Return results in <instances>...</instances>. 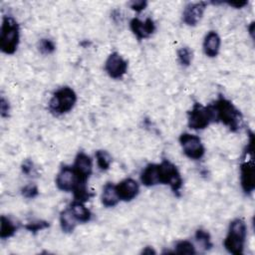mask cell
Listing matches in <instances>:
<instances>
[{"label":"cell","mask_w":255,"mask_h":255,"mask_svg":"<svg viewBox=\"0 0 255 255\" xmlns=\"http://www.w3.org/2000/svg\"><path fill=\"white\" fill-rule=\"evenodd\" d=\"M141 253L142 254H155V251L151 248V247H149V246H147V247H145L142 251H141Z\"/></svg>","instance_id":"cell-33"},{"label":"cell","mask_w":255,"mask_h":255,"mask_svg":"<svg viewBox=\"0 0 255 255\" xmlns=\"http://www.w3.org/2000/svg\"><path fill=\"white\" fill-rule=\"evenodd\" d=\"M69 209L71 210L72 214L75 216V218L77 219L78 222L87 223L92 219V215H93L92 212L90 211V209H88L84 205V202H82V201L74 200L70 204Z\"/></svg>","instance_id":"cell-17"},{"label":"cell","mask_w":255,"mask_h":255,"mask_svg":"<svg viewBox=\"0 0 255 255\" xmlns=\"http://www.w3.org/2000/svg\"><path fill=\"white\" fill-rule=\"evenodd\" d=\"M50 226V223L48 221L45 220H35V221H31L27 224L24 225V228L32 233H37L43 229H46Z\"/></svg>","instance_id":"cell-26"},{"label":"cell","mask_w":255,"mask_h":255,"mask_svg":"<svg viewBox=\"0 0 255 255\" xmlns=\"http://www.w3.org/2000/svg\"><path fill=\"white\" fill-rule=\"evenodd\" d=\"M246 235L247 227L245 222L240 218L232 220L229 225L227 236L223 241L224 248L234 255L243 254Z\"/></svg>","instance_id":"cell-4"},{"label":"cell","mask_w":255,"mask_h":255,"mask_svg":"<svg viewBox=\"0 0 255 255\" xmlns=\"http://www.w3.org/2000/svg\"><path fill=\"white\" fill-rule=\"evenodd\" d=\"M105 71L112 79H122L128 71V62L118 52H113L106 60Z\"/></svg>","instance_id":"cell-9"},{"label":"cell","mask_w":255,"mask_h":255,"mask_svg":"<svg viewBox=\"0 0 255 255\" xmlns=\"http://www.w3.org/2000/svg\"><path fill=\"white\" fill-rule=\"evenodd\" d=\"M77 219L72 214L71 210L69 208L63 210L60 213V226L63 232L65 233H71L75 230L77 226Z\"/></svg>","instance_id":"cell-20"},{"label":"cell","mask_w":255,"mask_h":255,"mask_svg":"<svg viewBox=\"0 0 255 255\" xmlns=\"http://www.w3.org/2000/svg\"><path fill=\"white\" fill-rule=\"evenodd\" d=\"M221 45V40L219 35L214 32H208L203 40V51L204 54L209 58H214L218 55Z\"/></svg>","instance_id":"cell-15"},{"label":"cell","mask_w":255,"mask_h":255,"mask_svg":"<svg viewBox=\"0 0 255 255\" xmlns=\"http://www.w3.org/2000/svg\"><path fill=\"white\" fill-rule=\"evenodd\" d=\"M111 15H112L113 20H114L116 23H122V21H123V15H122V12H121L120 10H114Z\"/></svg>","instance_id":"cell-32"},{"label":"cell","mask_w":255,"mask_h":255,"mask_svg":"<svg viewBox=\"0 0 255 255\" xmlns=\"http://www.w3.org/2000/svg\"><path fill=\"white\" fill-rule=\"evenodd\" d=\"M78 184L79 180L73 166L63 165L56 177L57 187L65 192H73Z\"/></svg>","instance_id":"cell-10"},{"label":"cell","mask_w":255,"mask_h":255,"mask_svg":"<svg viewBox=\"0 0 255 255\" xmlns=\"http://www.w3.org/2000/svg\"><path fill=\"white\" fill-rule=\"evenodd\" d=\"M128 5L133 11L140 12L146 8L147 2L145 0H133V1H130Z\"/></svg>","instance_id":"cell-29"},{"label":"cell","mask_w":255,"mask_h":255,"mask_svg":"<svg viewBox=\"0 0 255 255\" xmlns=\"http://www.w3.org/2000/svg\"><path fill=\"white\" fill-rule=\"evenodd\" d=\"M33 168H34V163L31 159L27 158V159L23 160V162L21 164V170L25 175L31 174V172L33 171Z\"/></svg>","instance_id":"cell-30"},{"label":"cell","mask_w":255,"mask_h":255,"mask_svg":"<svg viewBox=\"0 0 255 255\" xmlns=\"http://www.w3.org/2000/svg\"><path fill=\"white\" fill-rule=\"evenodd\" d=\"M95 156H96L97 164L102 171H106L110 168L111 163H112V156L110 155V153L108 151L99 149L96 151Z\"/></svg>","instance_id":"cell-21"},{"label":"cell","mask_w":255,"mask_h":255,"mask_svg":"<svg viewBox=\"0 0 255 255\" xmlns=\"http://www.w3.org/2000/svg\"><path fill=\"white\" fill-rule=\"evenodd\" d=\"M10 113V104L3 96L0 99V116L2 118H8Z\"/></svg>","instance_id":"cell-28"},{"label":"cell","mask_w":255,"mask_h":255,"mask_svg":"<svg viewBox=\"0 0 255 255\" xmlns=\"http://www.w3.org/2000/svg\"><path fill=\"white\" fill-rule=\"evenodd\" d=\"M254 135L253 132L249 134V140L244 150L243 159L240 164V183L245 194H251L255 188V169H254V155H253Z\"/></svg>","instance_id":"cell-2"},{"label":"cell","mask_w":255,"mask_h":255,"mask_svg":"<svg viewBox=\"0 0 255 255\" xmlns=\"http://www.w3.org/2000/svg\"><path fill=\"white\" fill-rule=\"evenodd\" d=\"M173 253L193 255L196 253V251H195V247L192 242H190L188 240H181L175 244Z\"/></svg>","instance_id":"cell-23"},{"label":"cell","mask_w":255,"mask_h":255,"mask_svg":"<svg viewBox=\"0 0 255 255\" xmlns=\"http://www.w3.org/2000/svg\"><path fill=\"white\" fill-rule=\"evenodd\" d=\"M212 4H221V3H226L227 5L234 7V8H243L244 6H246L248 4V1H226V2H211Z\"/></svg>","instance_id":"cell-31"},{"label":"cell","mask_w":255,"mask_h":255,"mask_svg":"<svg viewBox=\"0 0 255 255\" xmlns=\"http://www.w3.org/2000/svg\"><path fill=\"white\" fill-rule=\"evenodd\" d=\"M253 28H254V23H253V22H252V23H251V24H250V26H249V27H248V30H249V33H250V35H251V36H252V37H253V32H254V29H253Z\"/></svg>","instance_id":"cell-34"},{"label":"cell","mask_w":255,"mask_h":255,"mask_svg":"<svg viewBox=\"0 0 255 255\" xmlns=\"http://www.w3.org/2000/svg\"><path fill=\"white\" fill-rule=\"evenodd\" d=\"M179 143L182 147L183 153L190 159H201L205 153L204 145L199 136L188 132H183L179 135Z\"/></svg>","instance_id":"cell-8"},{"label":"cell","mask_w":255,"mask_h":255,"mask_svg":"<svg viewBox=\"0 0 255 255\" xmlns=\"http://www.w3.org/2000/svg\"><path fill=\"white\" fill-rule=\"evenodd\" d=\"M21 193H22V195H23L25 198L32 199V198H35L36 196H38V194H39V189H38L37 185L30 183V184L25 185V186L21 189Z\"/></svg>","instance_id":"cell-27"},{"label":"cell","mask_w":255,"mask_h":255,"mask_svg":"<svg viewBox=\"0 0 255 255\" xmlns=\"http://www.w3.org/2000/svg\"><path fill=\"white\" fill-rule=\"evenodd\" d=\"M77 103V95L75 91L68 87L58 89L49 101L48 109L54 116H62L73 110Z\"/></svg>","instance_id":"cell-5"},{"label":"cell","mask_w":255,"mask_h":255,"mask_svg":"<svg viewBox=\"0 0 255 255\" xmlns=\"http://www.w3.org/2000/svg\"><path fill=\"white\" fill-rule=\"evenodd\" d=\"M211 106L214 112L215 123L223 124L231 131H237L240 128L242 115L229 100L219 96Z\"/></svg>","instance_id":"cell-1"},{"label":"cell","mask_w":255,"mask_h":255,"mask_svg":"<svg viewBox=\"0 0 255 255\" xmlns=\"http://www.w3.org/2000/svg\"><path fill=\"white\" fill-rule=\"evenodd\" d=\"M206 2H196L190 3L185 6L182 13V20L188 26H196L201 20L203 13L206 9Z\"/></svg>","instance_id":"cell-13"},{"label":"cell","mask_w":255,"mask_h":255,"mask_svg":"<svg viewBox=\"0 0 255 255\" xmlns=\"http://www.w3.org/2000/svg\"><path fill=\"white\" fill-rule=\"evenodd\" d=\"M193 54L188 47H181L177 50V59L181 66L188 67L192 62Z\"/></svg>","instance_id":"cell-24"},{"label":"cell","mask_w":255,"mask_h":255,"mask_svg":"<svg viewBox=\"0 0 255 255\" xmlns=\"http://www.w3.org/2000/svg\"><path fill=\"white\" fill-rule=\"evenodd\" d=\"M18 229V225L8 216L1 215L0 217V238L8 239L12 237Z\"/></svg>","instance_id":"cell-19"},{"label":"cell","mask_w":255,"mask_h":255,"mask_svg":"<svg viewBox=\"0 0 255 255\" xmlns=\"http://www.w3.org/2000/svg\"><path fill=\"white\" fill-rule=\"evenodd\" d=\"M158 181L159 184L169 185L176 196L180 195V189L183 183L180 172L177 167L167 159H163L158 163Z\"/></svg>","instance_id":"cell-7"},{"label":"cell","mask_w":255,"mask_h":255,"mask_svg":"<svg viewBox=\"0 0 255 255\" xmlns=\"http://www.w3.org/2000/svg\"><path fill=\"white\" fill-rule=\"evenodd\" d=\"M101 200H102L103 205L106 206V207L116 206L120 201V197L117 193L116 185H114L111 182L106 183V185L103 188Z\"/></svg>","instance_id":"cell-18"},{"label":"cell","mask_w":255,"mask_h":255,"mask_svg":"<svg viewBox=\"0 0 255 255\" xmlns=\"http://www.w3.org/2000/svg\"><path fill=\"white\" fill-rule=\"evenodd\" d=\"M116 189L120 200L130 201L137 196L139 192V185L136 180L132 178H125L116 185Z\"/></svg>","instance_id":"cell-14"},{"label":"cell","mask_w":255,"mask_h":255,"mask_svg":"<svg viewBox=\"0 0 255 255\" xmlns=\"http://www.w3.org/2000/svg\"><path fill=\"white\" fill-rule=\"evenodd\" d=\"M195 239L202 246L204 250H209L213 246L211 242L210 234L204 229H197L195 231Z\"/></svg>","instance_id":"cell-22"},{"label":"cell","mask_w":255,"mask_h":255,"mask_svg":"<svg viewBox=\"0 0 255 255\" xmlns=\"http://www.w3.org/2000/svg\"><path fill=\"white\" fill-rule=\"evenodd\" d=\"M38 49L43 55H50L56 50V45L51 39L43 38L38 43Z\"/></svg>","instance_id":"cell-25"},{"label":"cell","mask_w":255,"mask_h":255,"mask_svg":"<svg viewBox=\"0 0 255 255\" xmlns=\"http://www.w3.org/2000/svg\"><path fill=\"white\" fill-rule=\"evenodd\" d=\"M73 168L76 172L79 183H87L93 171L92 158L84 151H79L75 157Z\"/></svg>","instance_id":"cell-11"},{"label":"cell","mask_w":255,"mask_h":255,"mask_svg":"<svg viewBox=\"0 0 255 255\" xmlns=\"http://www.w3.org/2000/svg\"><path fill=\"white\" fill-rule=\"evenodd\" d=\"M129 27L138 41L149 38L156 29L151 18H146L144 21H141L138 18H132L129 22Z\"/></svg>","instance_id":"cell-12"},{"label":"cell","mask_w":255,"mask_h":255,"mask_svg":"<svg viewBox=\"0 0 255 255\" xmlns=\"http://www.w3.org/2000/svg\"><path fill=\"white\" fill-rule=\"evenodd\" d=\"M20 28L12 16H4L0 30V49L4 54L13 55L19 45Z\"/></svg>","instance_id":"cell-3"},{"label":"cell","mask_w":255,"mask_h":255,"mask_svg":"<svg viewBox=\"0 0 255 255\" xmlns=\"http://www.w3.org/2000/svg\"><path fill=\"white\" fill-rule=\"evenodd\" d=\"M211 123H215L211 104L204 107L199 103H194L192 108L187 112V124L191 129H204Z\"/></svg>","instance_id":"cell-6"},{"label":"cell","mask_w":255,"mask_h":255,"mask_svg":"<svg viewBox=\"0 0 255 255\" xmlns=\"http://www.w3.org/2000/svg\"><path fill=\"white\" fill-rule=\"evenodd\" d=\"M140 181L144 186H154L158 181V163L147 164L140 173Z\"/></svg>","instance_id":"cell-16"}]
</instances>
